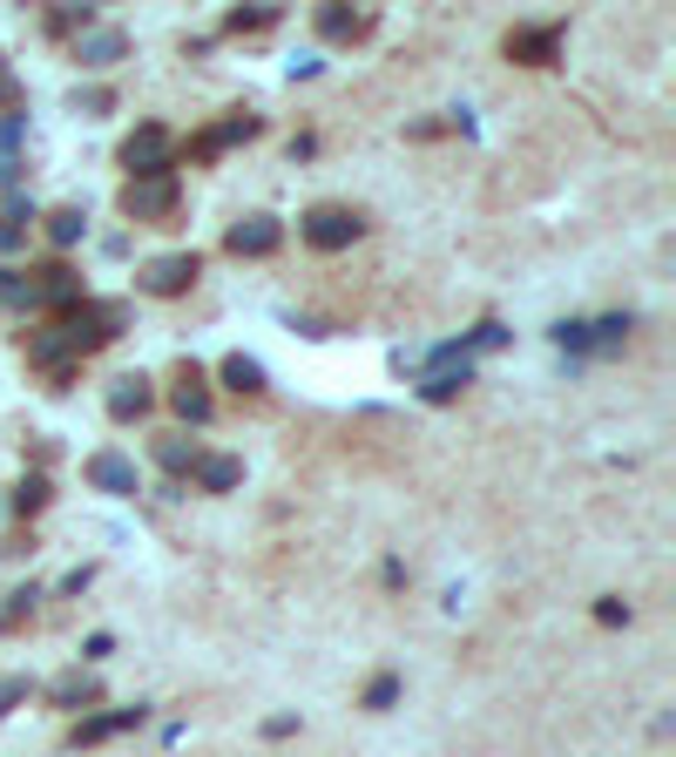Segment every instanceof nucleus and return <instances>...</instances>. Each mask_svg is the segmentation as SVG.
Here are the masks:
<instances>
[{
  "instance_id": "nucleus-19",
  "label": "nucleus",
  "mask_w": 676,
  "mask_h": 757,
  "mask_svg": "<svg viewBox=\"0 0 676 757\" xmlns=\"http://www.w3.org/2000/svg\"><path fill=\"white\" fill-rule=\"evenodd\" d=\"M318 34H325V41H366V34H372V14H352V8H318Z\"/></svg>"
},
{
  "instance_id": "nucleus-33",
  "label": "nucleus",
  "mask_w": 676,
  "mask_h": 757,
  "mask_svg": "<svg viewBox=\"0 0 676 757\" xmlns=\"http://www.w3.org/2000/svg\"><path fill=\"white\" fill-rule=\"evenodd\" d=\"M0 555H14V561H21V555H34V535H8V541H0Z\"/></svg>"
},
{
  "instance_id": "nucleus-16",
  "label": "nucleus",
  "mask_w": 676,
  "mask_h": 757,
  "mask_svg": "<svg viewBox=\"0 0 676 757\" xmlns=\"http://www.w3.org/2000/svg\"><path fill=\"white\" fill-rule=\"evenodd\" d=\"M28 237H34V203H8L0 210V258H14V250H28Z\"/></svg>"
},
{
  "instance_id": "nucleus-24",
  "label": "nucleus",
  "mask_w": 676,
  "mask_h": 757,
  "mask_svg": "<svg viewBox=\"0 0 676 757\" xmlns=\"http://www.w3.org/2000/svg\"><path fill=\"white\" fill-rule=\"evenodd\" d=\"M197 454H203V447H197L190 434H162V440H156V460H162L169 474H190V467H197Z\"/></svg>"
},
{
  "instance_id": "nucleus-27",
  "label": "nucleus",
  "mask_w": 676,
  "mask_h": 757,
  "mask_svg": "<svg viewBox=\"0 0 676 757\" xmlns=\"http://www.w3.org/2000/svg\"><path fill=\"white\" fill-rule=\"evenodd\" d=\"M555 346H561V352H588V325H581V318H561V325H555Z\"/></svg>"
},
{
  "instance_id": "nucleus-5",
  "label": "nucleus",
  "mask_w": 676,
  "mask_h": 757,
  "mask_svg": "<svg viewBox=\"0 0 676 757\" xmlns=\"http://www.w3.org/2000/svg\"><path fill=\"white\" fill-rule=\"evenodd\" d=\"M250 136H265V122L250 116V109H230L223 122H210V129H197L190 142H177V156H183V162H217L223 149H237V142H250Z\"/></svg>"
},
{
  "instance_id": "nucleus-26",
  "label": "nucleus",
  "mask_w": 676,
  "mask_h": 757,
  "mask_svg": "<svg viewBox=\"0 0 676 757\" xmlns=\"http://www.w3.org/2000/svg\"><path fill=\"white\" fill-rule=\"evenodd\" d=\"M96 28V8H54L48 14V34H89Z\"/></svg>"
},
{
  "instance_id": "nucleus-20",
  "label": "nucleus",
  "mask_w": 676,
  "mask_h": 757,
  "mask_svg": "<svg viewBox=\"0 0 676 757\" xmlns=\"http://www.w3.org/2000/svg\"><path fill=\"white\" fill-rule=\"evenodd\" d=\"M48 243L54 250H68V243H81V237H89V210H81V203H61V210H48Z\"/></svg>"
},
{
  "instance_id": "nucleus-4",
  "label": "nucleus",
  "mask_w": 676,
  "mask_h": 757,
  "mask_svg": "<svg viewBox=\"0 0 676 757\" xmlns=\"http://www.w3.org/2000/svg\"><path fill=\"white\" fill-rule=\"evenodd\" d=\"M359 230H366V217H359L352 203H311V210L298 217V237H305L311 250H346V243H359Z\"/></svg>"
},
{
  "instance_id": "nucleus-12",
  "label": "nucleus",
  "mask_w": 676,
  "mask_h": 757,
  "mask_svg": "<svg viewBox=\"0 0 676 757\" xmlns=\"http://www.w3.org/2000/svg\"><path fill=\"white\" fill-rule=\"evenodd\" d=\"M129 54V34L122 28H89V34H74V61L81 68H116Z\"/></svg>"
},
{
  "instance_id": "nucleus-14",
  "label": "nucleus",
  "mask_w": 676,
  "mask_h": 757,
  "mask_svg": "<svg viewBox=\"0 0 676 757\" xmlns=\"http://www.w3.org/2000/svg\"><path fill=\"white\" fill-rule=\"evenodd\" d=\"M142 717H149L142 704H136V710H102V717H81V724L68 730V744H74V750H81V744H109L116 730H136Z\"/></svg>"
},
{
  "instance_id": "nucleus-21",
  "label": "nucleus",
  "mask_w": 676,
  "mask_h": 757,
  "mask_svg": "<svg viewBox=\"0 0 676 757\" xmlns=\"http://www.w3.org/2000/svg\"><path fill=\"white\" fill-rule=\"evenodd\" d=\"M629 331H636V318H629V311H609L603 325H588V352H623Z\"/></svg>"
},
{
  "instance_id": "nucleus-25",
  "label": "nucleus",
  "mask_w": 676,
  "mask_h": 757,
  "mask_svg": "<svg viewBox=\"0 0 676 757\" xmlns=\"http://www.w3.org/2000/svg\"><path fill=\"white\" fill-rule=\"evenodd\" d=\"M494 346H507V325L500 318H480L474 331H467V339H460V352L474 359V352H494Z\"/></svg>"
},
{
  "instance_id": "nucleus-10",
  "label": "nucleus",
  "mask_w": 676,
  "mask_h": 757,
  "mask_svg": "<svg viewBox=\"0 0 676 757\" xmlns=\"http://www.w3.org/2000/svg\"><path fill=\"white\" fill-rule=\"evenodd\" d=\"M169 406H177L183 427H203V419L217 412V399H210V386H203V366H197V359H177V386H169Z\"/></svg>"
},
{
  "instance_id": "nucleus-32",
  "label": "nucleus",
  "mask_w": 676,
  "mask_h": 757,
  "mask_svg": "<svg viewBox=\"0 0 676 757\" xmlns=\"http://www.w3.org/2000/svg\"><path fill=\"white\" fill-rule=\"evenodd\" d=\"M596 622H609V629L629 622V602H623V596H603V602H596Z\"/></svg>"
},
{
  "instance_id": "nucleus-29",
  "label": "nucleus",
  "mask_w": 676,
  "mask_h": 757,
  "mask_svg": "<svg viewBox=\"0 0 676 757\" xmlns=\"http://www.w3.org/2000/svg\"><path fill=\"white\" fill-rule=\"evenodd\" d=\"M392 697H399V677H392V669H386V677H372V684H366V710H386Z\"/></svg>"
},
{
  "instance_id": "nucleus-17",
  "label": "nucleus",
  "mask_w": 676,
  "mask_h": 757,
  "mask_svg": "<svg viewBox=\"0 0 676 757\" xmlns=\"http://www.w3.org/2000/svg\"><path fill=\"white\" fill-rule=\"evenodd\" d=\"M217 379H223L230 392H243V399H258V392H265V366L250 359V352H230V359L217 366Z\"/></svg>"
},
{
  "instance_id": "nucleus-3",
  "label": "nucleus",
  "mask_w": 676,
  "mask_h": 757,
  "mask_svg": "<svg viewBox=\"0 0 676 757\" xmlns=\"http://www.w3.org/2000/svg\"><path fill=\"white\" fill-rule=\"evenodd\" d=\"M116 156H122L129 177H162V170H177V136H169L162 122H136Z\"/></svg>"
},
{
  "instance_id": "nucleus-11",
  "label": "nucleus",
  "mask_w": 676,
  "mask_h": 757,
  "mask_svg": "<svg viewBox=\"0 0 676 757\" xmlns=\"http://www.w3.org/2000/svg\"><path fill=\"white\" fill-rule=\"evenodd\" d=\"M149 412H156V386L142 372H122L109 386V419H122V427H129V419H149Z\"/></svg>"
},
{
  "instance_id": "nucleus-8",
  "label": "nucleus",
  "mask_w": 676,
  "mask_h": 757,
  "mask_svg": "<svg viewBox=\"0 0 676 757\" xmlns=\"http://www.w3.org/2000/svg\"><path fill=\"white\" fill-rule=\"evenodd\" d=\"M278 243H285V223H278L271 210H250V217H237V223L223 230V250H230V258H271Z\"/></svg>"
},
{
  "instance_id": "nucleus-1",
  "label": "nucleus",
  "mask_w": 676,
  "mask_h": 757,
  "mask_svg": "<svg viewBox=\"0 0 676 757\" xmlns=\"http://www.w3.org/2000/svg\"><path fill=\"white\" fill-rule=\"evenodd\" d=\"M54 331H61V346H68V359L81 366L89 352H102V346H116L122 331H129V305L122 298H81V305H68L61 318H48Z\"/></svg>"
},
{
  "instance_id": "nucleus-28",
  "label": "nucleus",
  "mask_w": 676,
  "mask_h": 757,
  "mask_svg": "<svg viewBox=\"0 0 676 757\" xmlns=\"http://www.w3.org/2000/svg\"><path fill=\"white\" fill-rule=\"evenodd\" d=\"M74 109L81 116H109L116 109V89H74Z\"/></svg>"
},
{
  "instance_id": "nucleus-13",
  "label": "nucleus",
  "mask_w": 676,
  "mask_h": 757,
  "mask_svg": "<svg viewBox=\"0 0 676 757\" xmlns=\"http://www.w3.org/2000/svg\"><path fill=\"white\" fill-rule=\"evenodd\" d=\"M190 480H197L203 494H237V487H243V460H237V454H197Z\"/></svg>"
},
{
  "instance_id": "nucleus-30",
  "label": "nucleus",
  "mask_w": 676,
  "mask_h": 757,
  "mask_svg": "<svg viewBox=\"0 0 676 757\" xmlns=\"http://www.w3.org/2000/svg\"><path fill=\"white\" fill-rule=\"evenodd\" d=\"M0 109H21V81H14V68H8V54H0Z\"/></svg>"
},
{
  "instance_id": "nucleus-34",
  "label": "nucleus",
  "mask_w": 676,
  "mask_h": 757,
  "mask_svg": "<svg viewBox=\"0 0 676 757\" xmlns=\"http://www.w3.org/2000/svg\"><path fill=\"white\" fill-rule=\"evenodd\" d=\"M14 177H21V170H14V162H0V190H14Z\"/></svg>"
},
{
  "instance_id": "nucleus-9",
  "label": "nucleus",
  "mask_w": 676,
  "mask_h": 757,
  "mask_svg": "<svg viewBox=\"0 0 676 757\" xmlns=\"http://www.w3.org/2000/svg\"><path fill=\"white\" fill-rule=\"evenodd\" d=\"M561 21H541V28H507V61H521V68H555L561 61Z\"/></svg>"
},
{
  "instance_id": "nucleus-22",
  "label": "nucleus",
  "mask_w": 676,
  "mask_h": 757,
  "mask_svg": "<svg viewBox=\"0 0 676 757\" xmlns=\"http://www.w3.org/2000/svg\"><path fill=\"white\" fill-rule=\"evenodd\" d=\"M48 697H54L61 710H81V704H96L102 690H96V677H89V669H68V677H61V684H54Z\"/></svg>"
},
{
  "instance_id": "nucleus-6",
  "label": "nucleus",
  "mask_w": 676,
  "mask_h": 757,
  "mask_svg": "<svg viewBox=\"0 0 676 757\" xmlns=\"http://www.w3.org/2000/svg\"><path fill=\"white\" fill-rule=\"evenodd\" d=\"M197 278H203V258H197V250H162V258H149V265H142V278H136V285H142L149 298H183Z\"/></svg>"
},
{
  "instance_id": "nucleus-2",
  "label": "nucleus",
  "mask_w": 676,
  "mask_h": 757,
  "mask_svg": "<svg viewBox=\"0 0 676 757\" xmlns=\"http://www.w3.org/2000/svg\"><path fill=\"white\" fill-rule=\"evenodd\" d=\"M177 203H183L177 170H162V177H129V183H122V217H129V223H169V217H177Z\"/></svg>"
},
{
  "instance_id": "nucleus-31",
  "label": "nucleus",
  "mask_w": 676,
  "mask_h": 757,
  "mask_svg": "<svg viewBox=\"0 0 676 757\" xmlns=\"http://www.w3.org/2000/svg\"><path fill=\"white\" fill-rule=\"evenodd\" d=\"M14 704H28V677H0V717H8Z\"/></svg>"
},
{
  "instance_id": "nucleus-18",
  "label": "nucleus",
  "mask_w": 676,
  "mask_h": 757,
  "mask_svg": "<svg viewBox=\"0 0 676 757\" xmlns=\"http://www.w3.org/2000/svg\"><path fill=\"white\" fill-rule=\"evenodd\" d=\"M48 500H54L48 474H21V480H14V494H8V515H14V521H28V515H41V508H48Z\"/></svg>"
},
{
  "instance_id": "nucleus-15",
  "label": "nucleus",
  "mask_w": 676,
  "mask_h": 757,
  "mask_svg": "<svg viewBox=\"0 0 676 757\" xmlns=\"http://www.w3.org/2000/svg\"><path fill=\"white\" fill-rule=\"evenodd\" d=\"M89 487H102V494H136V460L129 454H89Z\"/></svg>"
},
{
  "instance_id": "nucleus-7",
  "label": "nucleus",
  "mask_w": 676,
  "mask_h": 757,
  "mask_svg": "<svg viewBox=\"0 0 676 757\" xmlns=\"http://www.w3.org/2000/svg\"><path fill=\"white\" fill-rule=\"evenodd\" d=\"M467 386H474V359H467L460 346H440V352H434V366H427V379H419V399L447 406V399H460Z\"/></svg>"
},
{
  "instance_id": "nucleus-23",
  "label": "nucleus",
  "mask_w": 676,
  "mask_h": 757,
  "mask_svg": "<svg viewBox=\"0 0 676 757\" xmlns=\"http://www.w3.org/2000/svg\"><path fill=\"white\" fill-rule=\"evenodd\" d=\"M265 28H278V8H271V0H258V8H230V14H223V34H265Z\"/></svg>"
}]
</instances>
